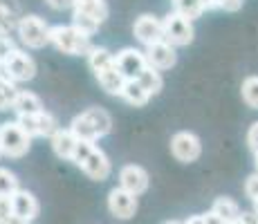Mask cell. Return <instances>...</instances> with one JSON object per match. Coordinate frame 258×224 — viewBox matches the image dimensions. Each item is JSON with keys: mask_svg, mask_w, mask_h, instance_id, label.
Listing matches in <instances>:
<instances>
[{"mask_svg": "<svg viewBox=\"0 0 258 224\" xmlns=\"http://www.w3.org/2000/svg\"><path fill=\"white\" fill-rule=\"evenodd\" d=\"M49 43L63 54L70 56H88L92 52L90 36L79 32L74 25H54L49 29Z\"/></svg>", "mask_w": 258, "mask_h": 224, "instance_id": "obj_1", "label": "cell"}, {"mask_svg": "<svg viewBox=\"0 0 258 224\" xmlns=\"http://www.w3.org/2000/svg\"><path fill=\"white\" fill-rule=\"evenodd\" d=\"M0 146H3L5 157L21 159L27 155L29 146H32V137L18 126V121H5L0 123Z\"/></svg>", "mask_w": 258, "mask_h": 224, "instance_id": "obj_2", "label": "cell"}, {"mask_svg": "<svg viewBox=\"0 0 258 224\" xmlns=\"http://www.w3.org/2000/svg\"><path fill=\"white\" fill-rule=\"evenodd\" d=\"M49 25L43 21V18L34 16V14H27V16L21 18V23H18V36H21L23 45H27V47L32 49H41L45 47L49 43Z\"/></svg>", "mask_w": 258, "mask_h": 224, "instance_id": "obj_3", "label": "cell"}, {"mask_svg": "<svg viewBox=\"0 0 258 224\" xmlns=\"http://www.w3.org/2000/svg\"><path fill=\"white\" fill-rule=\"evenodd\" d=\"M162 25H164V41L173 47H184L193 41L196 36V29H193V23L188 18L180 16L177 12H171L162 18Z\"/></svg>", "mask_w": 258, "mask_h": 224, "instance_id": "obj_4", "label": "cell"}, {"mask_svg": "<svg viewBox=\"0 0 258 224\" xmlns=\"http://www.w3.org/2000/svg\"><path fill=\"white\" fill-rule=\"evenodd\" d=\"M171 153L177 162H184L191 164L196 159H200L202 155V141L196 132H188V130H180L171 137Z\"/></svg>", "mask_w": 258, "mask_h": 224, "instance_id": "obj_5", "label": "cell"}, {"mask_svg": "<svg viewBox=\"0 0 258 224\" xmlns=\"http://www.w3.org/2000/svg\"><path fill=\"white\" fill-rule=\"evenodd\" d=\"M16 121L29 137H52L58 130L56 119L45 110L38 114H18Z\"/></svg>", "mask_w": 258, "mask_h": 224, "instance_id": "obj_6", "label": "cell"}, {"mask_svg": "<svg viewBox=\"0 0 258 224\" xmlns=\"http://www.w3.org/2000/svg\"><path fill=\"white\" fill-rule=\"evenodd\" d=\"M133 34L142 45L151 47V45L164 41V25H162L160 18L151 16V14H142L133 25Z\"/></svg>", "mask_w": 258, "mask_h": 224, "instance_id": "obj_7", "label": "cell"}, {"mask_svg": "<svg viewBox=\"0 0 258 224\" xmlns=\"http://www.w3.org/2000/svg\"><path fill=\"white\" fill-rule=\"evenodd\" d=\"M115 63H117V69L128 79V81H135L144 69L148 67L144 52H140V49H135V47H123L121 52H117Z\"/></svg>", "mask_w": 258, "mask_h": 224, "instance_id": "obj_8", "label": "cell"}, {"mask_svg": "<svg viewBox=\"0 0 258 224\" xmlns=\"http://www.w3.org/2000/svg\"><path fill=\"white\" fill-rule=\"evenodd\" d=\"M3 69H5V74H7V77L12 79L14 83H18V81H32V79L36 77V61H34V58L29 56L27 52L18 49V52L14 54V56L3 65Z\"/></svg>", "mask_w": 258, "mask_h": 224, "instance_id": "obj_9", "label": "cell"}, {"mask_svg": "<svg viewBox=\"0 0 258 224\" xmlns=\"http://www.w3.org/2000/svg\"><path fill=\"white\" fill-rule=\"evenodd\" d=\"M148 184H151L148 173L144 171L142 166H137V164H126V166L119 171V188L133 193L135 197L148 191Z\"/></svg>", "mask_w": 258, "mask_h": 224, "instance_id": "obj_10", "label": "cell"}, {"mask_svg": "<svg viewBox=\"0 0 258 224\" xmlns=\"http://www.w3.org/2000/svg\"><path fill=\"white\" fill-rule=\"evenodd\" d=\"M108 211L115 217H119V220H131L137 213V197L119 186L112 188L108 193Z\"/></svg>", "mask_w": 258, "mask_h": 224, "instance_id": "obj_11", "label": "cell"}, {"mask_svg": "<svg viewBox=\"0 0 258 224\" xmlns=\"http://www.w3.org/2000/svg\"><path fill=\"white\" fill-rule=\"evenodd\" d=\"M144 56H146L148 67L157 69V72H162V69H171L177 63L175 47H173V45H168L166 41L155 43V45H151V47H146Z\"/></svg>", "mask_w": 258, "mask_h": 224, "instance_id": "obj_12", "label": "cell"}, {"mask_svg": "<svg viewBox=\"0 0 258 224\" xmlns=\"http://www.w3.org/2000/svg\"><path fill=\"white\" fill-rule=\"evenodd\" d=\"M38 200L32 195L29 191H16L12 195V211H14V217L16 220H21L25 224H29V222H34L36 220V215H38Z\"/></svg>", "mask_w": 258, "mask_h": 224, "instance_id": "obj_13", "label": "cell"}, {"mask_svg": "<svg viewBox=\"0 0 258 224\" xmlns=\"http://www.w3.org/2000/svg\"><path fill=\"white\" fill-rule=\"evenodd\" d=\"M81 171L86 173L90 179H94V182H103V179L110 177V159H108V155L101 151V148H94L92 155L88 157V162L81 166Z\"/></svg>", "mask_w": 258, "mask_h": 224, "instance_id": "obj_14", "label": "cell"}, {"mask_svg": "<svg viewBox=\"0 0 258 224\" xmlns=\"http://www.w3.org/2000/svg\"><path fill=\"white\" fill-rule=\"evenodd\" d=\"M49 141H52V151L56 153V157L72 162L74 148H77V141H79V139L72 134L70 128H58V130L54 132L52 137H49Z\"/></svg>", "mask_w": 258, "mask_h": 224, "instance_id": "obj_15", "label": "cell"}, {"mask_svg": "<svg viewBox=\"0 0 258 224\" xmlns=\"http://www.w3.org/2000/svg\"><path fill=\"white\" fill-rule=\"evenodd\" d=\"M97 81H99V86L106 90L108 94H112V97H121V92H123V88H126L128 79L123 77V74L117 69V65H115L112 69H108V72L99 74Z\"/></svg>", "mask_w": 258, "mask_h": 224, "instance_id": "obj_16", "label": "cell"}, {"mask_svg": "<svg viewBox=\"0 0 258 224\" xmlns=\"http://www.w3.org/2000/svg\"><path fill=\"white\" fill-rule=\"evenodd\" d=\"M88 63H90V69L94 72V77L108 72L117 65L115 63V54L108 52L106 47H92V52L88 54Z\"/></svg>", "mask_w": 258, "mask_h": 224, "instance_id": "obj_17", "label": "cell"}, {"mask_svg": "<svg viewBox=\"0 0 258 224\" xmlns=\"http://www.w3.org/2000/svg\"><path fill=\"white\" fill-rule=\"evenodd\" d=\"M211 211L216 213L220 220H225L227 224H236L238 220H240V215H242V211H240V206H238V202L231 200V197H218V200L213 202Z\"/></svg>", "mask_w": 258, "mask_h": 224, "instance_id": "obj_18", "label": "cell"}, {"mask_svg": "<svg viewBox=\"0 0 258 224\" xmlns=\"http://www.w3.org/2000/svg\"><path fill=\"white\" fill-rule=\"evenodd\" d=\"M23 16H18V7L7 0H0V36H9L14 29H18Z\"/></svg>", "mask_w": 258, "mask_h": 224, "instance_id": "obj_19", "label": "cell"}, {"mask_svg": "<svg viewBox=\"0 0 258 224\" xmlns=\"http://www.w3.org/2000/svg\"><path fill=\"white\" fill-rule=\"evenodd\" d=\"M14 112L18 114H38L43 112V101L36 97L34 92H27V90H21L16 97V101H14Z\"/></svg>", "mask_w": 258, "mask_h": 224, "instance_id": "obj_20", "label": "cell"}, {"mask_svg": "<svg viewBox=\"0 0 258 224\" xmlns=\"http://www.w3.org/2000/svg\"><path fill=\"white\" fill-rule=\"evenodd\" d=\"M70 130H72V134L79 139V141H90V143H94L99 139V132L94 130V126L90 123V119H88L83 112L77 114V117L72 119Z\"/></svg>", "mask_w": 258, "mask_h": 224, "instance_id": "obj_21", "label": "cell"}, {"mask_svg": "<svg viewBox=\"0 0 258 224\" xmlns=\"http://www.w3.org/2000/svg\"><path fill=\"white\" fill-rule=\"evenodd\" d=\"M18 92H21V90L16 88V83H14L12 79L5 74V69L0 67V110L14 108V101H16Z\"/></svg>", "mask_w": 258, "mask_h": 224, "instance_id": "obj_22", "label": "cell"}, {"mask_svg": "<svg viewBox=\"0 0 258 224\" xmlns=\"http://www.w3.org/2000/svg\"><path fill=\"white\" fill-rule=\"evenodd\" d=\"M74 12H81L86 16L94 18V21L103 23L108 18V5L106 0H88V3H74Z\"/></svg>", "mask_w": 258, "mask_h": 224, "instance_id": "obj_23", "label": "cell"}, {"mask_svg": "<svg viewBox=\"0 0 258 224\" xmlns=\"http://www.w3.org/2000/svg\"><path fill=\"white\" fill-rule=\"evenodd\" d=\"M121 99H123L126 103H131V106L142 108V106H146V103H148L151 94H148L146 90H144L137 81H128L126 88H123V92H121Z\"/></svg>", "mask_w": 258, "mask_h": 224, "instance_id": "obj_24", "label": "cell"}, {"mask_svg": "<svg viewBox=\"0 0 258 224\" xmlns=\"http://www.w3.org/2000/svg\"><path fill=\"white\" fill-rule=\"evenodd\" d=\"M83 114L90 119V123L94 126V130L99 132V137H103V134H108L112 130V117L103 108H90V110H86Z\"/></svg>", "mask_w": 258, "mask_h": 224, "instance_id": "obj_25", "label": "cell"}, {"mask_svg": "<svg viewBox=\"0 0 258 224\" xmlns=\"http://www.w3.org/2000/svg\"><path fill=\"white\" fill-rule=\"evenodd\" d=\"M135 81L140 83V86L146 90L151 97H153V94H160V90L164 88V79H162V74L157 72V69H153V67H146L140 77L135 79Z\"/></svg>", "mask_w": 258, "mask_h": 224, "instance_id": "obj_26", "label": "cell"}, {"mask_svg": "<svg viewBox=\"0 0 258 224\" xmlns=\"http://www.w3.org/2000/svg\"><path fill=\"white\" fill-rule=\"evenodd\" d=\"M173 5H175V12L180 14V16L188 18V21H196V18H200L202 14H205V7H202V0H173Z\"/></svg>", "mask_w": 258, "mask_h": 224, "instance_id": "obj_27", "label": "cell"}, {"mask_svg": "<svg viewBox=\"0 0 258 224\" xmlns=\"http://www.w3.org/2000/svg\"><path fill=\"white\" fill-rule=\"evenodd\" d=\"M16 191H21V186H18V177L14 175L9 168L0 166V197H12Z\"/></svg>", "mask_w": 258, "mask_h": 224, "instance_id": "obj_28", "label": "cell"}, {"mask_svg": "<svg viewBox=\"0 0 258 224\" xmlns=\"http://www.w3.org/2000/svg\"><path fill=\"white\" fill-rule=\"evenodd\" d=\"M240 92H242V101L249 108L258 110V77H247L245 81H242Z\"/></svg>", "mask_w": 258, "mask_h": 224, "instance_id": "obj_29", "label": "cell"}, {"mask_svg": "<svg viewBox=\"0 0 258 224\" xmlns=\"http://www.w3.org/2000/svg\"><path fill=\"white\" fill-rule=\"evenodd\" d=\"M72 25L79 29V32L86 34V36H92V34L101 27V23H99V21H94V18L86 16V14H81V12H74L72 14Z\"/></svg>", "mask_w": 258, "mask_h": 224, "instance_id": "obj_30", "label": "cell"}, {"mask_svg": "<svg viewBox=\"0 0 258 224\" xmlns=\"http://www.w3.org/2000/svg\"><path fill=\"white\" fill-rule=\"evenodd\" d=\"M94 143H90V141H77V148H74V155H72V162L77 164L79 168L83 166V164L88 162V157L92 155V151H94Z\"/></svg>", "mask_w": 258, "mask_h": 224, "instance_id": "obj_31", "label": "cell"}, {"mask_svg": "<svg viewBox=\"0 0 258 224\" xmlns=\"http://www.w3.org/2000/svg\"><path fill=\"white\" fill-rule=\"evenodd\" d=\"M16 52H18V47H16V43H14L12 36H0V67H3Z\"/></svg>", "mask_w": 258, "mask_h": 224, "instance_id": "obj_32", "label": "cell"}, {"mask_svg": "<svg viewBox=\"0 0 258 224\" xmlns=\"http://www.w3.org/2000/svg\"><path fill=\"white\" fill-rule=\"evenodd\" d=\"M14 220L12 197H0V224H9Z\"/></svg>", "mask_w": 258, "mask_h": 224, "instance_id": "obj_33", "label": "cell"}, {"mask_svg": "<svg viewBox=\"0 0 258 224\" xmlns=\"http://www.w3.org/2000/svg\"><path fill=\"white\" fill-rule=\"evenodd\" d=\"M245 195L249 197L251 202L258 200V175H256V173L247 177V182H245Z\"/></svg>", "mask_w": 258, "mask_h": 224, "instance_id": "obj_34", "label": "cell"}, {"mask_svg": "<svg viewBox=\"0 0 258 224\" xmlns=\"http://www.w3.org/2000/svg\"><path fill=\"white\" fill-rule=\"evenodd\" d=\"M247 146L254 151V155L258 153V121L251 123L249 130H247Z\"/></svg>", "mask_w": 258, "mask_h": 224, "instance_id": "obj_35", "label": "cell"}, {"mask_svg": "<svg viewBox=\"0 0 258 224\" xmlns=\"http://www.w3.org/2000/svg\"><path fill=\"white\" fill-rule=\"evenodd\" d=\"M52 9H56V12H63V9H70L74 7V0H45Z\"/></svg>", "mask_w": 258, "mask_h": 224, "instance_id": "obj_36", "label": "cell"}, {"mask_svg": "<svg viewBox=\"0 0 258 224\" xmlns=\"http://www.w3.org/2000/svg\"><path fill=\"white\" fill-rule=\"evenodd\" d=\"M242 7V0H220V9L225 12H238Z\"/></svg>", "mask_w": 258, "mask_h": 224, "instance_id": "obj_37", "label": "cell"}, {"mask_svg": "<svg viewBox=\"0 0 258 224\" xmlns=\"http://www.w3.org/2000/svg\"><path fill=\"white\" fill-rule=\"evenodd\" d=\"M236 224H258V215L254 211H242L240 220H238Z\"/></svg>", "mask_w": 258, "mask_h": 224, "instance_id": "obj_38", "label": "cell"}, {"mask_svg": "<svg viewBox=\"0 0 258 224\" xmlns=\"http://www.w3.org/2000/svg\"><path fill=\"white\" fill-rule=\"evenodd\" d=\"M205 222H207V224H227L225 220H220V217H218L213 211H209V213L205 215Z\"/></svg>", "mask_w": 258, "mask_h": 224, "instance_id": "obj_39", "label": "cell"}, {"mask_svg": "<svg viewBox=\"0 0 258 224\" xmlns=\"http://www.w3.org/2000/svg\"><path fill=\"white\" fill-rule=\"evenodd\" d=\"M184 224H207V222H205V215H191Z\"/></svg>", "mask_w": 258, "mask_h": 224, "instance_id": "obj_40", "label": "cell"}, {"mask_svg": "<svg viewBox=\"0 0 258 224\" xmlns=\"http://www.w3.org/2000/svg\"><path fill=\"white\" fill-rule=\"evenodd\" d=\"M254 166H256V175H258V153L254 155Z\"/></svg>", "mask_w": 258, "mask_h": 224, "instance_id": "obj_41", "label": "cell"}, {"mask_svg": "<svg viewBox=\"0 0 258 224\" xmlns=\"http://www.w3.org/2000/svg\"><path fill=\"white\" fill-rule=\"evenodd\" d=\"M254 213L258 215V200H254Z\"/></svg>", "mask_w": 258, "mask_h": 224, "instance_id": "obj_42", "label": "cell"}, {"mask_svg": "<svg viewBox=\"0 0 258 224\" xmlns=\"http://www.w3.org/2000/svg\"><path fill=\"white\" fill-rule=\"evenodd\" d=\"M9 224H25V222H21V220H16V217H14V220L9 222Z\"/></svg>", "mask_w": 258, "mask_h": 224, "instance_id": "obj_43", "label": "cell"}, {"mask_svg": "<svg viewBox=\"0 0 258 224\" xmlns=\"http://www.w3.org/2000/svg\"><path fill=\"white\" fill-rule=\"evenodd\" d=\"M166 224H184V222H166Z\"/></svg>", "mask_w": 258, "mask_h": 224, "instance_id": "obj_44", "label": "cell"}, {"mask_svg": "<svg viewBox=\"0 0 258 224\" xmlns=\"http://www.w3.org/2000/svg\"><path fill=\"white\" fill-rule=\"evenodd\" d=\"M74 3H88V0H74Z\"/></svg>", "mask_w": 258, "mask_h": 224, "instance_id": "obj_45", "label": "cell"}, {"mask_svg": "<svg viewBox=\"0 0 258 224\" xmlns=\"http://www.w3.org/2000/svg\"><path fill=\"white\" fill-rule=\"evenodd\" d=\"M0 157H5V155H3V146H0Z\"/></svg>", "mask_w": 258, "mask_h": 224, "instance_id": "obj_46", "label": "cell"}]
</instances>
